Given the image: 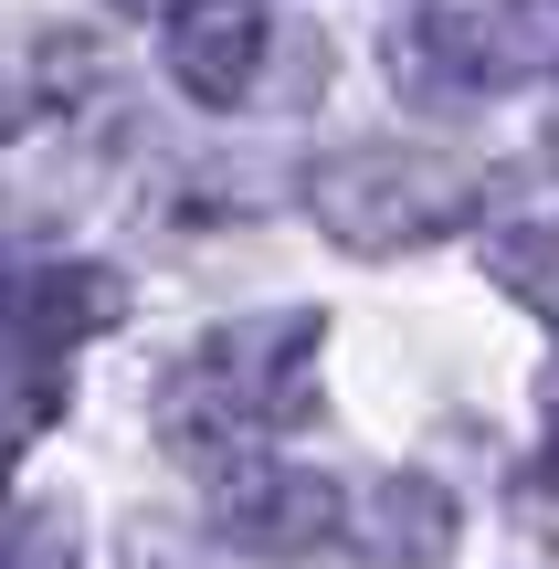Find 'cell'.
<instances>
[{
    "label": "cell",
    "instance_id": "obj_1",
    "mask_svg": "<svg viewBox=\"0 0 559 569\" xmlns=\"http://www.w3.org/2000/svg\"><path fill=\"white\" fill-rule=\"evenodd\" d=\"M317 338H328V317H317V306L211 327V338L190 348L180 369H159V390H148V422H159V443L190 453V465H232V453H243L286 401H307Z\"/></svg>",
    "mask_w": 559,
    "mask_h": 569
},
{
    "label": "cell",
    "instance_id": "obj_2",
    "mask_svg": "<svg viewBox=\"0 0 559 569\" xmlns=\"http://www.w3.org/2000/svg\"><path fill=\"white\" fill-rule=\"evenodd\" d=\"M307 211H317V232L349 243V253H422V243H443V232L476 222L486 190H476L465 159L391 138V148H338V159L307 180Z\"/></svg>",
    "mask_w": 559,
    "mask_h": 569
},
{
    "label": "cell",
    "instance_id": "obj_3",
    "mask_svg": "<svg viewBox=\"0 0 559 569\" xmlns=\"http://www.w3.org/2000/svg\"><path fill=\"white\" fill-rule=\"evenodd\" d=\"M559 63V0H528V11H412L391 32V74L401 96L443 106V96H497L518 74H549Z\"/></svg>",
    "mask_w": 559,
    "mask_h": 569
},
{
    "label": "cell",
    "instance_id": "obj_4",
    "mask_svg": "<svg viewBox=\"0 0 559 569\" xmlns=\"http://www.w3.org/2000/svg\"><path fill=\"white\" fill-rule=\"evenodd\" d=\"M211 538L243 559H317L349 538V496L317 465H243L211 486Z\"/></svg>",
    "mask_w": 559,
    "mask_h": 569
},
{
    "label": "cell",
    "instance_id": "obj_5",
    "mask_svg": "<svg viewBox=\"0 0 559 569\" xmlns=\"http://www.w3.org/2000/svg\"><path fill=\"white\" fill-rule=\"evenodd\" d=\"M117 306H127V284L106 264H11L0 274V338L53 359V348H84Z\"/></svg>",
    "mask_w": 559,
    "mask_h": 569
},
{
    "label": "cell",
    "instance_id": "obj_6",
    "mask_svg": "<svg viewBox=\"0 0 559 569\" xmlns=\"http://www.w3.org/2000/svg\"><path fill=\"white\" fill-rule=\"evenodd\" d=\"M264 63V11L253 0H169V74L190 106H243Z\"/></svg>",
    "mask_w": 559,
    "mask_h": 569
},
{
    "label": "cell",
    "instance_id": "obj_7",
    "mask_svg": "<svg viewBox=\"0 0 559 569\" xmlns=\"http://www.w3.org/2000/svg\"><path fill=\"white\" fill-rule=\"evenodd\" d=\"M349 538H359L370 569H443L455 538H465L455 486H443V475H380V486L349 507Z\"/></svg>",
    "mask_w": 559,
    "mask_h": 569
},
{
    "label": "cell",
    "instance_id": "obj_8",
    "mask_svg": "<svg viewBox=\"0 0 559 569\" xmlns=\"http://www.w3.org/2000/svg\"><path fill=\"white\" fill-rule=\"evenodd\" d=\"M0 569H84V549H74V528H63L53 507H32L11 528V549H0Z\"/></svg>",
    "mask_w": 559,
    "mask_h": 569
},
{
    "label": "cell",
    "instance_id": "obj_9",
    "mask_svg": "<svg viewBox=\"0 0 559 569\" xmlns=\"http://www.w3.org/2000/svg\"><path fill=\"white\" fill-rule=\"evenodd\" d=\"M117 549H127V569H169V559H159V528H127Z\"/></svg>",
    "mask_w": 559,
    "mask_h": 569
},
{
    "label": "cell",
    "instance_id": "obj_10",
    "mask_svg": "<svg viewBox=\"0 0 559 569\" xmlns=\"http://www.w3.org/2000/svg\"><path fill=\"white\" fill-rule=\"evenodd\" d=\"M106 11H127V21H169V0H106Z\"/></svg>",
    "mask_w": 559,
    "mask_h": 569
}]
</instances>
